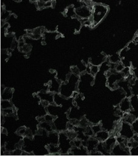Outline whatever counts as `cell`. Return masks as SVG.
<instances>
[{"mask_svg": "<svg viewBox=\"0 0 138 156\" xmlns=\"http://www.w3.org/2000/svg\"><path fill=\"white\" fill-rule=\"evenodd\" d=\"M119 134L120 136H122L128 140L133 138L135 135L131 124L125 121H123L122 122L120 130L119 131Z\"/></svg>", "mask_w": 138, "mask_h": 156, "instance_id": "cell-1", "label": "cell"}, {"mask_svg": "<svg viewBox=\"0 0 138 156\" xmlns=\"http://www.w3.org/2000/svg\"><path fill=\"white\" fill-rule=\"evenodd\" d=\"M132 105L129 98H125L119 105V109L123 113L129 112L131 109Z\"/></svg>", "mask_w": 138, "mask_h": 156, "instance_id": "cell-2", "label": "cell"}, {"mask_svg": "<svg viewBox=\"0 0 138 156\" xmlns=\"http://www.w3.org/2000/svg\"><path fill=\"white\" fill-rule=\"evenodd\" d=\"M109 134L106 131L100 130L97 133L95 134V138L99 141V142H104L109 137Z\"/></svg>", "mask_w": 138, "mask_h": 156, "instance_id": "cell-3", "label": "cell"}, {"mask_svg": "<svg viewBox=\"0 0 138 156\" xmlns=\"http://www.w3.org/2000/svg\"><path fill=\"white\" fill-rule=\"evenodd\" d=\"M133 130L135 133V135H138V118H137L131 124Z\"/></svg>", "mask_w": 138, "mask_h": 156, "instance_id": "cell-4", "label": "cell"}, {"mask_svg": "<svg viewBox=\"0 0 138 156\" xmlns=\"http://www.w3.org/2000/svg\"><path fill=\"white\" fill-rule=\"evenodd\" d=\"M99 68L98 66L96 65H92L90 67V74L92 76H95L98 71Z\"/></svg>", "mask_w": 138, "mask_h": 156, "instance_id": "cell-5", "label": "cell"}, {"mask_svg": "<svg viewBox=\"0 0 138 156\" xmlns=\"http://www.w3.org/2000/svg\"><path fill=\"white\" fill-rule=\"evenodd\" d=\"M92 132L95 134L101 130V127L99 125H95L92 127Z\"/></svg>", "mask_w": 138, "mask_h": 156, "instance_id": "cell-6", "label": "cell"}, {"mask_svg": "<svg viewBox=\"0 0 138 156\" xmlns=\"http://www.w3.org/2000/svg\"><path fill=\"white\" fill-rule=\"evenodd\" d=\"M133 139H134L135 141H136L138 142V135H134V136H133Z\"/></svg>", "mask_w": 138, "mask_h": 156, "instance_id": "cell-7", "label": "cell"}]
</instances>
